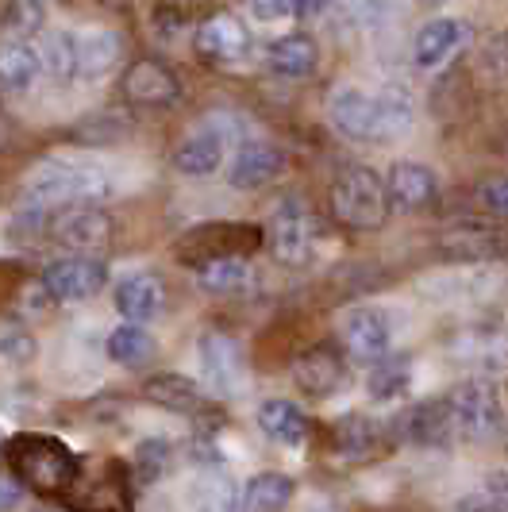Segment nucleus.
<instances>
[{
	"label": "nucleus",
	"mask_w": 508,
	"mask_h": 512,
	"mask_svg": "<svg viewBox=\"0 0 508 512\" xmlns=\"http://www.w3.org/2000/svg\"><path fill=\"white\" fill-rule=\"evenodd\" d=\"M4 455H8V470L16 474V482L39 497H66L81 474V459L74 451L58 436H43V432L12 436Z\"/></svg>",
	"instance_id": "1"
},
{
	"label": "nucleus",
	"mask_w": 508,
	"mask_h": 512,
	"mask_svg": "<svg viewBox=\"0 0 508 512\" xmlns=\"http://www.w3.org/2000/svg\"><path fill=\"white\" fill-rule=\"evenodd\" d=\"M27 197L43 208H70V205H101L112 197V178L108 170L85 158H54L43 162L31 181Z\"/></svg>",
	"instance_id": "2"
},
{
	"label": "nucleus",
	"mask_w": 508,
	"mask_h": 512,
	"mask_svg": "<svg viewBox=\"0 0 508 512\" xmlns=\"http://www.w3.org/2000/svg\"><path fill=\"white\" fill-rule=\"evenodd\" d=\"M328 205L335 224L347 231H378L389 220V193H385V178L370 166H351L347 174L331 181Z\"/></svg>",
	"instance_id": "3"
},
{
	"label": "nucleus",
	"mask_w": 508,
	"mask_h": 512,
	"mask_svg": "<svg viewBox=\"0 0 508 512\" xmlns=\"http://www.w3.org/2000/svg\"><path fill=\"white\" fill-rule=\"evenodd\" d=\"M266 231L254 228V224H235V220H216V224H197L178 239L174 255L178 262L201 270L208 262H220V258H251L262 247Z\"/></svg>",
	"instance_id": "4"
},
{
	"label": "nucleus",
	"mask_w": 508,
	"mask_h": 512,
	"mask_svg": "<svg viewBox=\"0 0 508 512\" xmlns=\"http://www.w3.org/2000/svg\"><path fill=\"white\" fill-rule=\"evenodd\" d=\"M266 243H270V251H274V258H278L281 266H305L308 258L316 255V247H320V224L308 212V205L285 201L270 216Z\"/></svg>",
	"instance_id": "5"
},
{
	"label": "nucleus",
	"mask_w": 508,
	"mask_h": 512,
	"mask_svg": "<svg viewBox=\"0 0 508 512\" xmlns=\"http://www.w3.org/2000/svg\"><path fill=\"white\" fill-rule=\"evenodd\" d=\"M339 343H343V355L351 362H362L366 370L378 359L389 355L393 347V320L389 312L378 305H358L351 308L343 320H339Z\"/></svg>",
	"instance_id": "6"
},
{
	"label": "nucleus",
	"mask_w": 508,
	"mask_h": 512,
	"mask_svg": "<svg viewBox=\"0 0 508 512\" xmlns=\"http://www.w3.org/2000/svg\"><path fill=\"white\" fill-rule=\"evenodd\" d=\"M447 405H451V420H455V432L466 439H489L501 432L505 424V409H501V397L489 382H462L447 393Z\"/></svg>",
	"instance_id": "7"
},
{
	"label": "nucleus",
	"mask_w": 508,
	"mask_h": 512,
	"mask_svg": "<svg viewBox=\"0 0 508 512\" xmlns=\"http://www.w3.org/2000/svg\"><path fill=\"white\" fill-rule=\"evenodd\" d=\"M197 362H201V382L212 397H235L247 382V362L239 343L224 332H204L197 343Z\"/></svg>",
	"instance_id": "8"
},
{
	"label": "nucleus",
	"mask_w": 508,
	"mask_h": 512,
	"mask_svg": "<svg viewBox=\"0 0 508 512\" xmlns=\"http://www.w3.org/2000/svg\"><path fill=\"white\" fill-rule=\"evenodd\" d=\"M108 282V270H104L101 258L93 255H66L54 258L51 266L43 270V289L47 297L58 305H77V301H89L97 297Z\"/></svg>",
	"instance_id": "9"
},
{
	"label": "nucleus",
	"mask_w": 508,
	"mask_h": 512,
	"mask_svg": "<svg viewBox=\"0 0 508 512\" xmlns=\"http://www.w3.org/2000/svg\"><path fill=\"white\" fill-rule=\"evenodd\" d=\"M439 255L447 262H497L508 255V231L489 220H458L439 235Z\"/></svg>",
	"instance_id": "10"
},
{
	"label": "nucleus",
	"mask_w": 508,
	"mask_h": 512,
	"mask_svg": "<svg viewBox=\"0 0 508 512\" xmlns=\"http://www.w3.org/2000/svg\"><path fill=\"white\" fill-rule=\"evenodd\" d=\"M74 512H127L131 509V486H127V466L104 462L93 478L85 470L77 474L74 489L62 497Z\"/></svg>",
	"instance_id": "11"
},
{
	"label": "nucleus",
	"mask_w": 508,
	"mask_h": 512,
	"mask_svg": "<svg viewBox=\"0 0 508 512\" xmlns=\"http://www.w3.org/2000/svg\"><path fill=\"white\" fill-rule=\"evenodd\" d=\"M328 120L331 128L355 143H381L378 124V97L358 89V85H343L328 97Z\"/></svg>",
	"instance_id": "12"
},
{
	"label": "nucleus",
	"mask_w": 508,
	"mask_h": 512,
	"mask_svg": "<svg viewBox=\"0 0 508 512\" xmlns=\"http://www.w3.org/2000/svg\"><path fill=\"white\" fill-rule=\"evenodd\" d=\"M112 235H116V224H112V216L97 205H77L74 212H66V216H54V239L66 247V251H74V255H101L104 247L112 243Z\"/></svg>",
	"instance_id": "13"
},
{
	"label": "nucleus",
	"mask_w": 508,
	"mask_h": 512,
	"mask_svg": "<svg viewBox=\"0 0 508 512\" xmlns=\"http://www.w3.org/2000/svg\"><path fill=\"white\" fill-rule=\"evenodd\" d=\"M293 382L305 397H335L343 385H347V359L335 343H316L308 347L301 359L293 362Z\"/></svg>",
	"instance_id": "14"
},
{
	"label": "nucleus",
	"mask_w": 508,
	"mask_h": 512,
	"mask_svg": "<svg viewBox=\"0 0 508 512\" xmlns=\"http://www.w3.org/2000/svg\"><path fill=\"white\" fill-rule=\"evenodd\" d=\"M181 97V81L158 58H139L124 74V101L135 108H170Z\"/></svg>",
	"instance_id": "15"
},
{
	"label": "nucleus",
	"mask_w": 508,
	"mask_h": 512,
	"mask_svg": "<svg viewBox=\"0 0 508 512\" xmlns=\"http://www.w3.org/2000/svg\"><path fill=\"white\" fill-rule=\"evenodd\" d=\"M331 443L343 459L351 462H370L381 459L393 443V428H385L374 416H362V412H347L343 420H335L331 428Z\"/></svg>",
	"instance_id": "16"
},
{
	"label": "nucleus",
	"mask_w": 508,
	"mask_h": 512,
	"mask_svg": "<svg viewBox=\"0 0 508 512\" xmlns=\"http://www.w3.org/2000/svg\"><path fill=\"white\" fill-rule=\"evenodd\" d=\"M285 170V151L266 143V139H247L228 166V185L231 189H243V193H254L262 185L278 178Z\"/></svg>",
	"instance_id": "17"
},
{
	"label": "nucleus",
	"mask_w": 508,
	"mask_h": 512,
	"mask_svg": "<svg viewBox=\"0 0 508 512\" xmlns=\"http://www.w3.org/2000/svg\"><path fill=\"white\" fill-rule=\"evenodd\" d=\"M385 193L397 212H424L439 197V178L420 162H393L385 174Z\"/></svg>",
	"instance_id": "18"
},
{
	"label": "nucleus",
	"mask_w": 508,
	"mask_h": 512,
	"mask_svg": "<svg viewBox=\"0 0 508 512\" xmlns=\"http://www.w3.org/2000/svg\"><path fill=\"white\" fill-rule=\"evenodd\" d=\"M451 436H455V420H451L447 397L420 401L393 424V439H405V443H416V447H443Z\"/></svg>",
	"instance_id": "19"
},
{
	"label": "nucleus",
	"mask_w": 508,
	"mask_h": 512,
	"mask_svg": "<svg viewBox=\"0 0 508 512\" xmlns=\"http://www.w3.org/2000/svg\"><path fill=\"white\" fill-rule=\"evenodd\" d=\"M112 301H116V312H120L124 320L147 324L154 316H162V308H166V285H162V278L151 274V270H139V274L120 278Z\"/></svg>",
	"instance_id": "20"
},
{
	"label": "nucleus",
	"mask_w": 508,
	"mask_h": 512,
	"mask_svg": "<svg viewBox=\"0 0 508 512\" xmlns=\"http://www.w3.org/2000/svg\"><path fill=\"white\" fill-rule=\"evenodd\" d=\"M197 54L208 58V62H239V58H247L251 51V35H247V27L239 24L235 16H208L201 27H197Z\"/></svg>",
	"instance_id": "21"
},
{
	"label": "nucleus",
	"mask_w": 508,
	"mask_h": 512,
	"mask_svg": "<svg viewBox=\"0 0 508 512\" xmlns=\"http://www.w3.org/2000/svg\"><path fill=\"white\" fill-rule=\"evenodd\" d=\"M466 35H470V31H466L462 20H432V24H424L416 31V43H412L416 66H424V70L443 66V62L466 43Z\"/></svg>",
	"instance_id": "22"
},
{
	"label": "nucleus",
	"mask_w": 508,
	"mask_h": 512,
	"mask_svg": "<svg viewBox=\"0 0 508 512\" xmlns=\"http://www.w3.org/2000/svg\"><path fill=\"white\" fill-rule=\"evenodd\" d=\"M147 397L162 409L178 412V416H201L208 409V389L197 385L185 374H158L147 382Z\"/></svg>",
	"instance_id": "23"
},
{
	"label": "nucleus",
	"mask_w": 508,
	"mask_h": 512,
	"mask_svg": "<svg viewBox=\"0 0 508 512\" xmlns=\"http://www.w3.org/2000/svg\"><path fill=\"white\" fill-rule=\"evenodd\" d=\"M224 147H228V139H224V135H216L208 124H201V128L193 131V135L178 147L174 166H178L181 174H189V178H208V174H216V170H220V162H224Z\"/></svg>",
	"instance_id": "24"
},
{
	"label": "nucleus",
	"mask_w": 508,
	"mask_h": 512,
	"mask_svg": "<svg viewBox=\"0 0 508 512\" xmlns=\"http://www.w3.org/2000/svg\"><path fill=\"white\" fill-rule=\"evenodd\" d=\"M124 51V39L108 27H93L77 35V77H104Z\"/></svg>",
	"instance_id": "25"
},
{
	"label": "nucleus",
	"mask_w": 508,
	"mask_h": 512,
	"mask_svg": "<svg viewBox=\"0 0 508 512\" xmlns=\"http://www.w3.org/2000/svg\"><path fill=\"white\" fill-rule=\"evenodd\" d=\"M258 428H262L266 439L285 443V447H297V443H305V436H308L305 412L297 409L293 401H262V409H258Z\"/></svg>",
	"instance_id": "26"
},
{
	"label": "nucleus",
	"mask_w": 508,
	"mask_h": 512,
	"mask_svg": "<svg viewBox=\"0 0 508 512\" xmlns=\"http://www.w3.org/2000/svg\"><path fill=\"white\" fill-rule=\"evenodd\" d=\"M266 62L281 77H308L320 62V51H316V43L308 35H281V39L270 43Z\"/></svg>",
	"instance_id": "27"
},
{
	"label": "nucleus",
	"mask_w": 508,
	"mask_h": 512,
	"mask_svg": "<svg viewBox=\"0 0 508 512\" xmlns=\"http://www.w3.org/2000/svg\"><path fill=\"white\" fill-rule=\"evenodd\" d=\"M293 478L278 474V470H266V474H254L251 482L243 486V509L247 512H285L293 505Z\"/></svg>",
	"instance_id": "28"
},
{
	"label": "nucleus",
	"mask_w": 508,
	"mask_h": 512,
	"mask_svg": "<svg viewBox=\"0 0 508 512\" xmlns=\"http://www.w3.org/2000/svg\"><path fill=\"white\" fill-rule=\"evenodd\" d=\"M193 505H197V512H239L243 509V493H239L235 478L224 466H212L193 486Z\"/></svg>",
	"instance_id": "29"
},
{
	"label": "nucleus",
	"mask_w": 508,
	"mask_h": 512,
	"mask_svg": "<svg viewBox=\"0 0 508 512\" xmlns=\"http://www.w3.org/2000/svg\"><path fill=\"white\" fill-rule=\"evenodd\" d=\"M412 385V359L408 355H385L366 370V393L374 401H397Z\"/></svg>",
	"instance_id": "30"
},
{
	"label": "nucleus",
	"mask_w": 508,
	"mask_h": 512,
	"mask_svg": "<svg viewBox=\"0 0 508 512\" xmlns=\"http://www.w3.org/2000/svg\"><path fill=\"white\" fill-rule=\"evenodd\" d=\"M43 74V58L31 43H4L0 47V85L12 93H24Z\"/></svg>",
	"instance_id": "31"
},
{
	"label": "nucleus",
	"mask_w": 508,
	"mask_h": 512,
	"mask_svg": "<svg viewBox=\"0 0 508 512\" xmlns=\"http://www.w3.org/2000/svg\"><path fill=\"white\" fill-rule=\"evenodd\" d=\"M378 97V124H381V143L385 139H397V135H405L412 128V120H416V104H412V93H408L405 85H385Z\"/></svg>",
	"instance_id": "32"
},
{
	"label": "nucleus",
	"mask_w": 508,
	"mask_h": 512,
	"mask_svg": "<svg viewBox=\"0 0 508 512\" xmlns=\"http://www.w3.org/2000/svg\"><path fill=\"white\" fill-rule=\"evenodd\" d=\"M104 351H108V359L120 362V366H143V362L154 355V339L139 324H120V328H112L108 332V343H104Z\"/></svg>",
	"instance_id": "33"
},
{
	"label": "nucleus",
	"mask_w": 508,
	"mask_h": 512,
	"mask_svg": "<svg viewBox=\"0 0 508 512\" xmlns=\"http://www.w3.org/2000/svg\"><path fill=\"white\" fill-rule=\"evenodd\" d=\"M174 466V447L166 439H143L135 447V462H131V478L135 486H158Z\"/></svg>",
	"instance_id": "34"
},
{
	"label": "nucleus",
	"mask_w": 508,
	"mask_h": 512,
	"mask_svg": "<svg viewBox=\"0 0 508 512\" xmlns=\"http://www.w3.org/2000/svg\"><path fill=\"white\" fill-rule=\"evenodd\" d=\"M197 282H201L204 293H239L243 285L251 282V266L247 258H220V262H208L197 270Z\"/></svg>",
	"instance_id": "35"
},
{
	"label": "nucleus",
	"mask_w": 508,
	"mask_h": 512,
	"mask_svg": "<svg viewBox=\"0 0 508 512\" xmlns=\"http://www.w3.org/2000/svg\"><path fill=\"white\" fill-rule=\"evenodd\" d=\"M39 58H43V70L58 81H70L77 77V35L74 31H54L43 39L39 47Z\"/></svg>",
	"instance_id": "36"
},
{
	"label": "nucleus",
	"mask_w": 508,
	"mask_h": 512,
	"mask_svg": "<svg viewBox=\"0 0 508 512\" xmlns=\"http://www.w3.org/2000/svg\"><path fill=\"white\" fill-rule=\"evenodd\" d=\"M35 335L27 332L20 320H4L0 324V359L8 362V366H27V362L35 359Z\"/></svg>",
	"instance_id": "37"
},
{
	"label": "nucleus",
	"mask_w": 508,
	"mask_h": 512,
	"mask_svg": "<svg viewBox=\"0 0 508 512\" xmlns=\"http://www.w3.org/2000/svg\"><path fill=\"white\" fill-rule=\"evenodd\" d=\"M478 205L489 212V216H501L508 220V178H493L478 185Z\"/></svg>",
	"instance_id": "38"
},
{
	"label": "nucleus",
	"mask_w": 508,
	"mask_h": 512,
	"mask_svg": "<svg viewBox=\"0 0 508 512\" xmlns=\"http://www.w3.org/2000/svg\"><path fill=\"white\" fill-rule=\"evenodd\" d=\"M343 8L362 27H378L389 16V0H343Z\"/></svg>",
	"instance_id": "39"
},
{
	"label": "nucleus",
	"mask_w": 508,
	"mask_h": 512,
	"mask_svg": "<svg viewBox=\"0 0 508 512\" xmlns=\"http://www.w3.org/2000/svg\"><path fill=\"white\" fill-rule=\"evenodd\" d=\"M185 451H189V459L197 462V466H204V470H212V466H224V459H220V447H216L212 439H193Z\"/></svg>",
	"instance_id": "40"
},
{
	"label": "nucleus",
	"mask_w": 508,
	"mask_h": 512,
	"mask_svg": "<svg viewBox=\"0 0 508 512\" xmlns=\"http://www.w3.org/2000/svg\"><path fill=\"white\" fill-rule=\"evenodd\" d=\"M247 4H251V12L258 20H285V16H293L289 0H247Z\"/></svg>",
	"instance_id": "41"
},
{
	"label": "nucleus",
	"mask_w": 508,
	"mask_h": 512,
	"mask_svg": "<svg viewBox=\"0 0 508 512\" xmlns=\"http://www.w3.org/2000/svg\"><path fill=\"white\" fill-rule=\"evenodd\" d=\"M20 497H24V486L16 482V474H12V470L0 474V512H12L20 505Z\"/></svg>",
	"instance_id": "42"
},
{
	"label": "nucleus",
	"mask_w": 508,
	"mask_h": 512,
	"mask_svg": "<svg viewBox=\"0 0 508 512\" xmlns=\"http://www.w3.org/2000/svg\"><path fill=\"white\" fill-rule=\"evenodd\" d=\"M455 512H501V505H497L485 489H474V493H466V497L458 501Z\"/></svg>",
	"instance_id": "43"
},
{
	"label": "nucleus",
	"mask_w": 508,
	"mask_h": 512,
	"mask_svg": "<svg viewBox=\"0 0 508 512\" xmlns=\"http://www.w3.org/2000/svg\"><path fill=\"white\" fill-rule=\"evenodd\" d=\"M482 489L489 493V497H493V501H497V505H501V512H508V470H497V474H489Z\"/></svg>",
	"instance_id": "44"
},
{
	"label": "nucleus",
	"mask_w": 508,
	"mask_h": 512,
	"mask_svg": "<svg viewBox=\"0 0 508 512\" xmlns=\"http://www.w3.org/2000/svg\"><path fill=\"white\" fill-rule=\"evenodd\" d=\"M39 24V8H12V16H8V27H16V31H31V27Z\"/></svg>",
	"instance_id": "45"
},
{
	"label": "nucleus",
	"mask_w": 508,
	"mask_h": 512,
	"mask_svg": "<svg viewBox=\"0 0 508 512\" xmlns=\"http://www.w3.org/2000/svg\"><path fill=\"white\" fill-rule=\"evenodd\" d=\"M293 4V16H320L331 0H289Z\"/></svg>",
	"instance_id": "46"
},
{
	"label": "nucleus",
	"mask_w": 508,
	"mask_h": 512,
	"mask_svg": "<svg viewBox=\"0 0 508 512\" xmlns=\"http://www.w3.org/2000/svg\"><path fill=\"white\" fill-rule=\"evenodd\" d=\"M174 4H193V0H174Z\"/></svg>",
	"instance_id": "47"
},
{
	"label": "nucleus",
	"mask_w": 508,
	"mask_h": 512,
	"mask_svg": "<svg viewBox=\"0 0 508 512\" xmlns=\"http://www.w3.org/2000/svg\"><path fill=\"white\" fill-rule=\"evenodd\" d=\"M428 4H443V0H428Z\"/></svg>",
	"instance_id": "48"
},
{
	"label": "nucleus",
	"mask_w": 508,
	"mask_h": 512,
	"mask_svg": "<svg viewBox=\"0 0 508 512\" xmlns=\"http://www.w3.org/2000/svg\"><path fill=\"white\" fill-rule=\"evenodd\" d=\"M0 443H4V432H0Z\"/></svg>",
	"instance_id": "49"
},
{
	"label": "nucleus",
	"mask_w": 508,
	"mask_h": 512,
	"mask_svg": "<svg viewBox=\"0 0 508 512\" xmlns=\"http://www.w3.org/2000/svg\"><path fill=\"white\" fill-rule=\"evenodd\" d=\"M39 512H51V509H39Z\"/></svg>",
	"instance_id": "50"
}]
</instances>
